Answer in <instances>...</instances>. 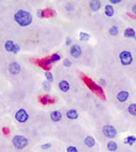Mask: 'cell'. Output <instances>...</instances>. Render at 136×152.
I'll use <instances>...</instances> for the list:
<instances>
[{
    "label": "cell",
    "instance_id": "6da1fadb",
    "mask_svg": "<svg viewBox=\"0 0 136 152\" xmlns=\"http://www.w3.org/2000/svg\"><path fill=\"white\" fill-rule=\"evenodd\" d=\"M14 19L19 25L26 26L32 22L33 17H32V14L30 12L24 11V10H19L14 14Z\"/></svg>",
    "mask_w": 136,
    "mask_h": 152
},
{
    "label": "cell",
    "instance_id": "7a4b0ae2",
    "mask_svg": "<svg viewBox=\"0 0 136 152\" xmlns=\"http://www.w3.org/2000/svg\"><path fill=\"white\" fill-rule=\"evenodd\" d=\"M12 143H13V145H14L15 148L22 149V148H24L28 145V139L24 138L23 136L16 135V136H14V138L12 140Z\"/></svg>",
    "mask_w": 136,
    "mask_h": 152
},
{
    "label": "cell",
    "instance_id": "3957f363",
    "mask_svg": "<svg viewBox=\"0 0 136 152\" xmlns=\"http://www.w3.org/2000/svg\"><path fill=\"white\" fill-rule=\"evenodd\" d=\"M120 60L123 65H129L132 62V55L128 51H123L120 54Z\"/></svg>",
    "mask_w": 136,
    "mask_h": 152
},
{
    "label": "cell",
    "instance_id": "277c9868",
    "mask_svg": "<svg viewBox=\"0 0 136 152\" xmlns=\"http://www.w3.org/2000/svg\"><path fill=\"white\" fill-rule=\"evenodd\" d=\"M15 119H16L19 123H24V122L28 121L29 115H28V113L25 112V110L20 109V110H18V111L16 112V114H15Z\"/></svg>",
    "mask_w": 136,
    "mask_h": 152
},
{
    "label": "cell",
    "instance_id": "5b68a950",
    "mask_svg": "<svg viewBox=\"0 0 136 152\" xmlns=\"http://www.w3.org/2000/svg\"><path fill=\"white\" fill-rule=\"evenodd\" d=\"M103 132H104V134H105V136H107V137H109V138H113V137H115L116 136V134H117V131H116V129L113 127V126H105L104 128H103Z\"/></svg>",
    "mask_w": 136,
    "mask_h": 152
},
{
    "label": "cell",
    "instance_id": "8992f818",
    "mask_svg": "<svg viewBox=\"0 0 136 152\" xmlns=\"http://www.w3.org/2000/svg\"><path fill=\"white\" fill-rule=\"evenodd\" d=\"M5 49L8 52H12V53H17L19 51V47L17 45H15L13 42L11 41H7L5 43Z\"/></svg>",
    "mask_w": 136,
    "mask_h": 152
},
{
    "label": "cell",
    "instance_id": "52a82bcc",
    "mask_svg": "<svg viewBox=\"0 0 136 152\" xmlns=\"http://www.w3.org/2000/svg\"><path fill=\"white\" fill-rule=\"evenodd\" d=\"M8 70H9V72H10L11 74H18L19 71H20V66H19L18 63L13 62V63H11V64L9 65Z\"/></svg>",
    "mask_w": 136,
    "mask_h": 152
},
{
    "label": "cell",
    "instance_id": "ba28073f",
    "mask_svg": "<svg viewBox=\"0 0 136 152\" xmlns=\"http://www.w3.org/2000/svg\"><path fill=\"white\" fill-rule=\"evenodd\" d=\"M70 54L74 57V58H78L80 55H81V49L79 46L77 45H74L71 47V50H70Z\"/></svg>",
    "mask_w": 136,
    "mask_h": 152
},
{
    "label": "cell",
    "instance_id": "9c48e42d",
    "mask_svg": "<svg viewBox=\"0 0 136 152\" xmlns=\"http://www.w3.org/2000/svg\"><path fill=\"white\" fill-rule=\"evenodd\" d=\"M128 96H129V93L127 91H121L118 93L117 98L119 101H126L128 99Z\"/></svg>",
    "mask_w": 136,
    "mask_h": 152
},
{
    "label": "cell",
    "instance_id": "30bf717a",
    "mask_svg": "<svg viewBox=\"0 0 136 152\" xmlns=\"http://www.w3.org/2000/svg\"><path fill=\"white\" fill-rule=\"evenodd\" d=\"M51 119H52L54 122H58V121H60V120L62 119V115H61L60 112L54 111V112L51 113Z\"/></svg>",
    "mask_w": 136,
    "mask_h": 152
},
{
    "label": "cell",
    "instance_id": "8fae6325",
    "mask_svg": "<svg viewBox=\"0 0 136 152\" xmlns=\"http://www.w3.org/2000/svg\"><path fill=\"white\" fill-rule=\"evenodd\" d=\"M89 6H90V8L93 11H97V10H99L101 8V2L100 1H91L89 3Z\"/></svg>",
    "mask_w": 136,
    "mask_h": 152
},
{
    "label": "cell",
    "instance_id": "7c38bea8",
    "mask_svg": "<svg viewBox=\"0 0 136 152\" xmlns=\"http://www.w3.org/2000/svg\"><path fill=\"white\" fill-rule=\"evenodd\" d=\"M67 118L68 119H71V120H74V119H77L78 118V114L75 110H70L67 112Z\"/></svg>",
    "mask_w": 136,
    "mask_h": 152
},
{
    "label": "cell",
    "instance_id": "4fadbf2b",
    "mask_svg": "<svg viewBox=\"0 0 136 152\" xmlns=\"http://www.w3.org/2000/svg\"><path fill=\"white\" fill-rule=\"evenodd\" d=\"M59 87H60V89L62 90V91H68V89H69V83H68L67 81H65V80H63V81H61L60 83H59Z\"/></svg>",
    "mask_w": 136,
    "mask_h": 152
},
{
    "label": "cell",
    "instance_id": "5bb4252c",
    "mask_svg": "<svg viewBox=\"0 0 136 152\" xmlns=\"http://www.w3.org/2000/svg\"><path fill=\"white\" fill-rule=\"evenodd\" d=\"M124 36L126 37V38H133L134 36H135V32H134V29L133 28H127V29H125V32H124Z\"/></svg>",
    "mask_w": 136,
    "mask_h": 152
},
{
    "label": "cell",
    "instance_id": "9a60e30c",
    "mask_svg": "<svg viewBox=\"0 0 136 152\" xmlns=\"http://www.w3.org/2000/svg\"><path fill=\"white\" fill-rule=\"evenodd\" d=\"M84 143H85L88 147H92V146L94 145L96 141H94V139H93L92 137H86L85 140H84Z\"/></svg>",
    "mask_w": 136,
    "mask_h": 152
},
{
    "label": "cell",
    "instance_id": "2e32d148",
    "mask_svg": "<svg viewBox=\"0 0 136 152\" xmlns=\"http://www.w3.org/2000/svg\"><path fill=\"white\" fill-rule=\"evenodd\" d=\"M105 12H106V14L108 16H112L114 14V9H113V7L111 5H107L105 7Z\"/></svg>",
    "mask_w": 136,
    "mask_h": 152
},
{
    "label": "cell",
    "instance_id": "e0dca14e",
    "mask_svg": "<svg viewBox=\"0 0 136 152\" xmlns=\"http://www.w3.org/2000/svg\"><path fill=\"white\" fill-rule=\"evenodd\" d=\"M135 142H136V138L134 136H129V137H127L125 139V143H127L129 145H133Z\"/></svg>",
    "mask_w": 136,
    "mask_h": 152
},
{
    "label": "cell",
    "instance_id": "ac0fdd59",
    "mask_svg": "<svg viewBox=\"0 0 136 152\" xmlns=\"http://www.w3.org/2000/svg\"><path fill=\"white\" fill-rule=\"evenodd\" d=\"M107 147H108V149H109L110 151H116V150H117V144H116L115 142H113V141H112V142H109Z\"/></svg>",
    "mask_w": 136,
    "mask_h": 152
},
{
    "label": "cell",
    "instance_id": "d6986e66",
    "mask_svg": "<svg viewBox=\"0 0 136 152\" xmlns=\"http://www.w3.org/2000/svg\"><path fill=\"white\" fill-rule=\"evenodd\" d=\"M128 112H129L131 115L136 116V104L135 103H132V104L129 105V108H128Z\"/></svg>",
    "mask_w": 136,
    "mask_h": 152
},
{
    "label": "cell",
    "instance_id": "ffe728a7",
    "mask_svg": "<svg viewBox=\"0 0 136 152\" xmlns=\"http://www.w3.org/2000/svg\"><path fill=\"white\" fill-rule=\"evenodd\" d=\"M79 38H80L81 41H87V40L89 39V36H88L87 34H85V33H80Z\"/></svg>",
    "mask_w": 136,
    "mask_h": 152
},
{
    "label": "cell",
    "instance_id": "44dd1931",
    "mask_svg": "<svg viewBox=\"0 0 136 152\" xmlns=\"http://www.w3.org/2000/svg\"><path fill=\"white\" fill-rule=\"evenodd\" d=\"M118 34V28H117V26H113V27H111V29H110V35H112V36H116Z\"/></svg>",
    "mask_w": 136,
    "mask_h": 152
},
{
    "label": "cell",
    "instance_id": "7402d4cb",
    "mask_svg": "<svg viewBox=\"0 0 136 152\" xmlns=\"http://www.w3.org/2000/svg\"><path fill=\"white\" fill-rule=\"evenodd\" d=\"M45 75H46V78H47V80H48L49 82H52V81H53V75H52L50 72H46Z\"/></svg>",
    "mask_w": 136,
    "mask_h": 152
},
{
    "label": "cell",
    "instance_id": "603a6c76",
    "mask_svg": "<svg viewBox=\"0 0 136 152\" xmlns=\"http://www.w3.org/2000/svg\"><path fill=\"white\" fill-rule=\"evenodd\" d=\"M58 60H60V55L54 54L53 57H52V59H51V61H52V62H55V61H58Z\"/></svg>",
    "mask_w": 136,
    "mask_h": 152
},
{
    "label": "cell",
    "instance_id": "cb8c5ba5",
    "mask_svg": "<svg viewBox=\"0 0 136 152\" xmlns=\"http://www.w3.org/2000/svg\"><path fill=\"white\" fill-rule=\"evenodd\" d=\"M43 86H44V89L50 90V82H49V81H45V82L43 83Z\"/></svg>",
    "mask_w": 136,
    "mask_h": 152
},
{
    "label": "cell",
    "instance_id": "d4e9b609",
    "mask_svg": "<svg viewBox=\"0 0 136 152\" xmlns=\"http://www.w3.org/2000/svg\"><path fill=\"white\" fill-rule=\"evenodd\" d=\"M67 152H77V149L75 147H73V146H70V147L67 148Z\"/></svg>",
    "mask_w": 136,
    "mask_h": 152
},
{
    "label": "cell",
    "instance_id": "484cf974",
    "mask_svg": "<svg viewBox=\"0 0 136 152\" xmlns=\"http://www.w3.org/2000/svg\"><path fill=\"white\" fill-rule=\"evenodd\" d=\"M70 65H71V62H70L69 60H67V59H66V60H64V66H66V67H69Z\"/></svg>",
    "mask_w": 136,
    "mask_h": 152
},
{
    "label": "cell",
    "instance_id": "4316f807",
    "mask_svg": "<svg viewBox=\"0 0 136 152\" xmlns=\"http://www.w3.org/2000/svg\"><path fill=\"white\" fill-rule=\"evenodd\" d=\"M50 147H51V144H50V143H47V144H45V145L42 146V149H48V148H50Z\"/></svg>",
    "mask_w": 136,
    "mask_h": 152
},
{
    "label": "cell",
    "instance_id": "83f0119b",
    "mask_svg": "<svg viewBox=\"0 0 136 152\" xmlns=\"http://www.w3.org/2000/svg\"><path fill=\"white\" fill-rule=\"evenodd\" d=\"M43 13H44V11H43V10H39V11H38V14H39V16H40V17H43V16H44V14H43Z\"/></svg>",
    "mask_w": 136,
    "mask_h": 152
},
{
    "label": "cell",
    "instance_id": "f1b7e54d",
    "mask_svg": "<svg viewBox=\"0 0 136 152\" xmlns=\"http://www.w3.org/2000/svg\"><path fill=\"white\" fill-rule=\"evenodd\" d=\"M66 9H69V10L73 9V5H72V4H67V5H66Z\"/></svg>",
    "mask_w": 136,
    "mask_h": 152
},
{
    "label": "cell",
    "instance_id": "f546056e",
    "mask_svg": "<svg viewBox=\"0 0 136 152\" xmlns=\"http://www.w3.org/2000/svg\"><path fill=\"white\" fill-rule=\"evenodd\" d=\"M111 2H112V3H120L121 0H111Z\"/></svg>",
    "mask_w": 136,
    "mask_h": 152
},
{
    "label": "cell",
    "instance_id": "4dcf8cb0",
    "mask_svg": "<svg viewBox=\"0 0 136 152\" xmlns=\"http://www.w3.org/2000/svg\"><path fill=\"white\" fill-rule=\"evenodd\" d=\"M132 10H133V12L136 14V4L135 5H133V7H132Z\"/></svg>",
    "mask_w": 136,
    "mask_h": 152
},
{
    "label": "cell",
    "instance_id": "1f68e13d",
    "mask_svg": "<svg viewBox=\"0 0 136 152\" xmlns=\"http://www.w3.org/2000/svg\"><path fill=\"white\" fill-rule=\"evenodd\" d=\"M71 44V40L70 39H67V41H66V45H70Z\"/></svg>",
    "mask_w": 136,
    "mask_h": 152
}]
</instances>
